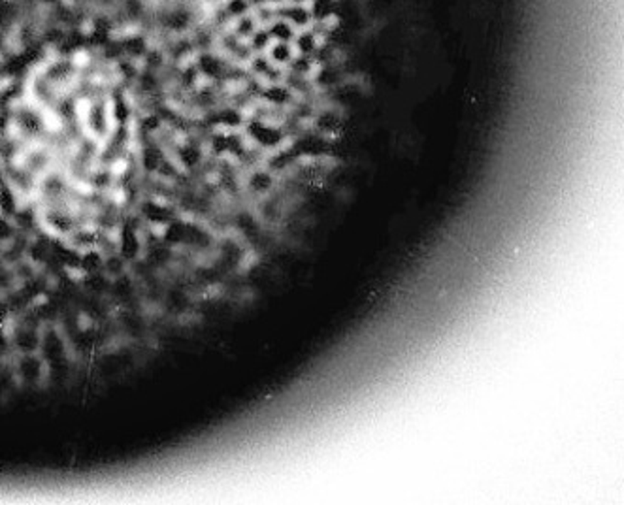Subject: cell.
<instances>
[{
	"mask_svg": "<svg viewBox=\"0 0 624 505\" xmlns=\"http://www.w3.org/2000/svg\"><path fill=\"white\" fill-rule=\"evenodd\" d=\"M16 362L11 366L14 377L23 385H40L49 377V366L40 353L14 355Z\"/></svg>",
	"mask_w": 624,
	"mask_h": 505,
	"instance_id": "obj_1",
	"label": "cell"
}]
</instances>
